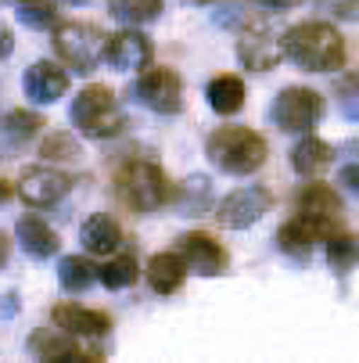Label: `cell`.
Segmentation results:
<instances>
[{"mask_svg": "<svg viewBox=\"0 0 359 363\" xmlns=\"http://www.w3.org/2000/svg\"><path fill=\"white\" fill-rule=\"evenodd\" d=\"M334 101H338V112L348 123H359V72H345L334 83Z\"/></svg>", "mask_w": 359, "mask_h": 363, "instance_id": "cell-30", "label": "cell"}, {"mask_svg": "<svg viewBox=\"0 0 359 363\" xmlns=\"http://www.w3.org/2000/svg\"><path fill=\"white\" fill-rule=\"evenodd\" d=\"M11 50H15V36H11L4 26H0V58H8Z\"/></svg>", "mask_w": 359, "mask_h": 363, "instance_id": "cell-36", "label": "cell"}, {"mask_svg": "<svg viewBox=\"0 0 359 363\" xmlns=\"http://www.w3.org/2000/svg\"><path fill=\"white\" fill-rule=\"evenodd\" d=\"M22 90L29 101H36V105H55L58 97H65L69 90V72L58 69L55 62H33L22 76Z\"/></svg>", "mask_w": 359, "mask_h": 363, "instance_id": "cell-15", "label": "cell"}, {"mask_svg": "<svg viewBox=\"0 0 359 363\" xmlns=\"http://www.w3.org/2000/svg\"><path fill=\"white\" fill-rule=\"evenodd\" d=\"M97 277V267L90 263L86 255H65L62 267H58V281L65 291H86Z\"/></svg>", "mask_w": 359, "mask_h": 363, "instance_id": "cell-27", "label": "cell"}, {"mask_svg": "<svg viewBox=\"0 0 359 363\" xmlns=\"http://www.w3.org/2000/svg\"><path fill=\"white\" fill-rule=\"evenodd\" d=\"M295 220L309 230L317 241H327L345 223V205L334 194V187H327V184H305L298 191V213H295Z\"/></svg>", "mask_w": 359, "mask_h": 363, "instance_id": "cell-5", "label": "cell"}, {"mask_svg": "<svg viewBox=\"0 0 359 363\" xmlns=\"http://www.w3.org/2000/svg\"><path fill=\"white\" fill-rule=\"evenodd\" d=\"M0 4H8V0H0Z\"/></svg>", "mask_w": 359, "mask_h": 363, "instance_id": "cell-41", "label": "cell"}, {"mask_svg": "<svg viewBox=\"0 0 359 363\" xmlns=\"http://www.w3.org/2000/svg\"><path fill=\"white\" fill-rule=\"evenodd\" d=\"M355 263H359V241L352 234H345V230H334L327 238V267L338 277H345V274L355 270Z\"/></svg>", "mask_w": 359, "mask_h": 363, "instance_id": "cell-23", "label": "cell"}, {"mask_svg": "<svg viewBox=\"0 0 359 363\" xmlns=\"http://www.w3.org/2000/svg\"><path fill=\"white\" fill-rule=\"evenodd\" d=\"M43 130V119L36 112H8L4 119H0V159H11V155L25 151L36 133Z\"/></svg>", "mask_w": 359, "mask_h": 363, "instance_id": "cell-16", "label": "cell"}, {"mask_svg": "<svg viewBox=\"0 0 359 363\" xmlns=\"http://www.w3.org/2000/svg\"><path fill=\"white\" fill-rule=\"evenodd\" d=\"M55 55L79 76H90L105 55V36H101L97 26L86 22H69L55 29Z\"/></svg>", "mask_w": 359, "mask_h": 363, "instance_id": "cell-6", "label": "cell"}, {"mask_svg": "<svg viewBox=\"0 0 359 363\" xmlns=\"http://www.w3.org/2000/svg\"><path fill=\"white\" fill-rule=\"evenodd\" d=\"M237 58H241V65L251 69V72H270V69L280 65L284 47H280V40H273L266 29H244V33L237 36Z\"/></svg>", "mask_w": 359, "mask_h": 363, "instance_id": "cell-14", "label": "cell"}, {"mask_svg": "<svg viewBox=\"0 0 359 363\" xmlns=\"http://www.w3.org/2000/svg\"><path fill=\"white\" fill-rule=\"evenodd\" d=\"M97 277H101V284H105L108 291H122V288H130L140 277V270H137V259L133 255H115L108 267L97 270Z\"/></svg>", "mask_w": 359, "mask_h": 363, "instance_id": "cell-29", "label": "cell"}, {"mask_svg": "<svg viewBox=\"0 0 359 363\" xmlns=\"http://www.w3.org/2000/svg\"><path fill=\"white\" fill-rule=\"evenodd\" d=\"M270 119L284 133H309L324 119V97L309 86H284L270 108Z\"/></svg>", "mask_w": 359, "mask_h": 363, "instance_id": "cell-7", "label": "cell"}, {"mask_svg": "<svg viewBox=\"0 0 359 363\" xmlns=\"http://www.w3.org/2000/svg\"><path fill=\"white\" fill-rule=\"evenodd\" d=\"M320 11L334 15L338 22H355L359 18V0H317Z\"/></svg>", "mask_w": 359, "mask_h": 363, "instance_id": "cell-32", "label": "cell"}, {"mask_svg": "<svg viewBox=\"0 0 359 363\" xmlns=\"http://www.w3.org/2000/svg\"><path fill=\"white\" fill-rule=\"evenodd\" d=\"M270 205H273V194H270L266 187L248 184V187L230 191V194L220 201L216 220H220V227H227V230H248V227H255V223L270 213Z\"/></svg>", "mask_w": 359, "mask_h": 363, "instance_id": "cell-8", "label": "cell"}, {"mask_svg": "<svg viewBox=\"0 0 359 363\" xmlns=\"http://www.w3.org/2000/svg\"><path fill=\"white\" fill-rule=\"evenodd\" d=\"M205 151H209V162L220 173H230V177H248L255 169H263L266 155H270L266 137L248 130V126H220L209 137Z\"/></svg>", "mask_w": 359, "mask_h": 363, "instance_id": "cell-2", "label": "cell"}, {"mask_svg": "<svg viewBox=\"0 0 359 363\" xmlns=\"http://www.w3.org/2000/svg\"><path fill=\"white\" fill-rule=\"evenodd\" d=\"M313 245H317V238L305 230L295 216L277 230V248L284 252V255H291V259H298V263H305L309 259V252H313Z\"/></svg>", "mask_w": 359, "mask_h": 363, "instance_id": "cell-25", "label": "cell"}, {"mask_svg": "<svg viewBox=\"0 0 359 363\" xmlns=\"http://www.w3.org/2000/svg\"><path fill=\"white\" fill-rule=\"evenodd\" d=\"M108 11L126 26H144L162 15V0H108Z\"/></svg>", "mask_w": 359, "mask_h": 363, "instance_id": "cell-28", "label": "cell"}, {"mask_svg": "<svg viewBox=\"0 0 359 363\" xmlns=\"http://www.w3.org/2000/svg\"><path fill=\"white\" fill-rule=\"evenodd\" d=\"M65 4H76V8H83V4H90V0H65Z\"/></svg>", "mask_w": 359, "mask_h": 363, "instance_id": "cell-39", "label": "cell"}, {"mask_svg": "<svg viewBox=\"0 0 359 363\" xmlns=\"http://www.w3.org/2000/svg\"><path fill=\"white\" fill-rule=\"evenodd\" d=\"M205 101L216 116H234L244 108V83L237 76H216L209 86H205Z\"/></svg>", "mask_w": 359, "mask_h": 363, "instance_id": "cell-22", "label": "cell"}, {"mask_svg": "<svg viewBox=\"0 0 359 363\" xmlns=\"http://www.w3.org/2000/svg\"><path fill=\"white\" fill-rule=\"evenodd\" d=\"M331 162H334V147L327 140H320V137H305V140H298L291 147V169L298 177H305V180L320 177Z\"/></svg>", "mask_w": 359, "mask_h": 363, "instance_id": "cell-19", "label": "cell"}, {"mask_svg": "<svg viewBox=\"0 0 359 363\" xmlns=\"http://www.w3.org/2000/svg\"><path fill=\"white\" fill-rule=\"evenodd\" d=\"M15 18L25 29L43 33V29L58 26V8H55V0H15Z\"/></svg>", "mask_w": 359, "mask_h": 363, "instance_id": "cell-24", "label": "cell"}, {"mask_svg": "<svg viewBox=\"0 0 359 363\" xmlns=\"http://www.w3.org/2000/svg\"><path fill=\"white\" fill-rule=\"evenodd\" d=\"M284 58H291L305 72H334L345 65V40L327 22H302L291 26L280 40Z\"/></svg>", "mask_w": 359, "mask_h": 363, "instance_id": "cell-1", "label": "cell"}, {"mask_svg": "<svg viewBox=\"0 0 359 363\" xmlns=\"http://www.w3.org/2000/svg\"><path fill=\"white\" fill-rule=\"evenodd\" d=\"M137 97L151 112L176 116L183 108V79L173 69H144V76L137 79Z\"/></svg>", "mask_w": 359, "mask_h": 363, "instance_id": "cell-9", "label": "cell"}, {"mask_svg": "<svg viewBox=\"0 0 359 363\" xmlns=\"http://www.w3.org/2000/svg\"><path fill=\"white\" fill-rule=\"evenodd\" d=\"M69 177L50 169V166H36V169H25L22 180H18V198L33 209H47V205H58L65 194H69Z\"/></svg>", "mask_w": 359, "mask_h": 363, "instance_id": "cell-11", "label": "cell"}, {"mask_svg": "<svg viewBox=\"0 0 359 363\" xmlns=\"http://www.w3.org/2000/svg\"><path fill=\"white\" fill-rule=\"evenodd\" d=\"M29 345H33V352H36L40 359H47V363H97V359H101L97 352H86V349L72 345L62 328L33 335Z\"/></svg>", "mask_w": 359, "mask_h": 363, "instance_id": "cell-17", "label": "cell"}, {"mask_svg": "<svg viewBox=\"0 0 359 363\" xmlns=\"http://www.w3.org/2000/svg\"><path fill=\"white\" fill-rule=\"evenodd\" d=\"M8 252H11V245H8V234H0V267L8 263Z\"/></svg>", "mask_w": 359, "mask_h": 363, "instance_id": "cell-37", "label": "cell"}, {"mask_svg": "<svg viewBox=\"0 0 359 363\" xmlns=\"http://www.w3.org/2000/svg\"><path fill=\"white\" fill-rule=\"evenodd\" d=\"M176 255L187 263V274H201V277H220L227 274V263H230L227 248L212 234H201V230L183 234L176 245Z\"/></svg>", "mask_w": 359, "mask_h": 363, "instance_id": "cell-10", "label": "cell"}, {"mask_svg": "<svg viewBox=\"0 0 359 363\" xmlns=\"http://www.w3.org/2000/svg\"><path fill=\"white\" fill-rule=\"evenodd\" d=\"M72 126L83 133V137H93V140H105V137H115L122 130V108L108 86H83L76 97H72Z\"/></svg>", "mask_w": 359, "mask_h": 363, "instance_id": "cell-4", "label": "cell"}, {"mask_svg": "<svg viewBox=\"0 0 359 363\" xmlns=\"http://www.w3.org/2000/svg\"><path fill=\"white\" fill-rule=\"evenodd\" d=\"M101 58H105L112 69H119V72L147 69L151 65V40L144 33H137V29H122V33L108 36L105 55H101Z\"/></svg>", "mask_w": 359, "mask_h": 363, "instance_id": "cell-12", "label": "cell"}, {"mask_svg": "<svg viewBox=\"0 0 359 363\" xmlns=\"http://www.w3.org/2000/svg\"><path fill=\"white\" fill-rule=\"evenodd\" d=\"M338 184H341V187H348L352 194H359V162L345 166V169L338 173Z\"/></svg>", "mask_w": 359, "mask_h": 363, "instance_id": "cell-33", "label": "cell"}, {"mask_svg": "<svg viewBox=\"0 0 359 363\" xmlns=\"http://www.w3.org/2000/svg\"><path fill=\"white\" fill-rule=\"evenodd\" d=\"M115 194L126 209L147 216V213H159L162 205H169L173 198V184L166 180V173L147 162V159H133L115 173Z\"/></svg>", "mask_w": 359, "mask_h": 363, "instance_id": "cell-3", "label": "cell"}, {"mask_svg": "<svg viewBox=\"0 0 359 363\" xmlns=\"http://www.w3.org/2000/svg\"><path fill=\"white\" fill-rule=\"evenodd\" d=\"M79 241H83V248L93 252V255H115L119 245H122V230H119V223H115L108 213H93V216L83 223Z\"/></svg>", "mask_w": 359, "mask_h": 363, "instance_id": "cell-18", "label": "cell"}, {"mask_svg": "<svg viewBox=\"0 0 359 363\" xmlns=\"http://www.w3.org/2000/svg\"><path fill=\"white\" fill-rule=\"evenodd\" d=\"M18 313V295H0V317H15Z\"/></svg>", "mask_w": 359, "mask_h": 363, "instance_id": "cell-35", "label": "cell"}, {"mask_svg": "<svg viewBox=\"0 0 359 363\" xmlns=\"http://www.w3.org/2000/svg\"><path fill=\"white\" fill-rule=\"evenodd\" d=\"M43 159H50V162H62V159H76L79 155V144H76V137H69L65 130H58V133H50L47 140H43Z\"/></svg>", "mask_w": 359, "mask_h": 363, "instance_id": "cell-31", "label": "cell"}, {"mask_svg": "<svg viewBox=\"0 0 359 363\" xmlns=\"http://www.w3.org/2000/svg\"><path fill=\"white\" fill-rule=\"evenodd\" d=\"M8 198H11V187H8L4 180H0V201H8Z\"/></svg>", "mask_w": 359, "mask_h": 363, "instance_id": "cell-38", "label": "cell"}, {"mask_svg": "<svg viewBox=\"0 0 359 363\" xmlns=\"http://www.w3.org/2000/svg\"><path fill=\"white\" fill-rule=\"evenodd\" d=\"M209 201H212V184L205 177H190L176 194V209L180 216H201V213H209Z\"/></svg>", "mask_w": 359, "mask_h": 363, "instance_id": "cell-26", "label": "cell"}, {"mask_svg": "<svg viewBox=\"0 0 359 363\" xmlns=\"http://www.w3.org/2000/svg\"><path fill=\"white\" fill-rule=\"evenodd\" d=\"M183 281H187V263H183L176 252L151 255V263H147V284H151V291L173 295V291L183 288Z\"/></svg>", "mask_w": 359, "mask_h": 363, "instance_id": "cell-20", "label": "cell"}, {"mask_svg": "<svg viewBox=\"0 0 359 363\" xmlns=\"http://www.w3.org/2000/svg\"><path fill=\"white\" fill-rule=\"evenodd\" d=\"M251 4H259L266 11H287V8H298L302 0H251Z\"/></svg>", "mask_w": 359, "mask_h": 363, "instance_id": "cell-34", "label": "cell"}, {"mask_svg": "<svg viewBox=\"0 0 359 363\" xmlns=\"http://www.w3.org/2000/svg\"><path fill=\"white\" fill-rule=\"evenodd\" d=\"M15 241H18L22 252L33 255V259H50V255L58 252V234L50 230L40 216H22V220L15 223Z\"/></svg>", "mask_w": 359, "mask_h": 363, "instance_id": "cell-21", "label": "cell"}, {"mask_svg": "<svg viewBox=\"0 0 359 363\" xmlns=\"http://www.w3.org/2000/svg\"><path fill=\"white\" fill-rule=\"evenodd\" d=\"M187 4H209V0H187Z\"/></svg>", "mask_w": 359, "mask_h": 363, "instance_id": "cell-40", "label": "cell"}, {"mask_svg": "<svg viewBox=\"0 0 359 363\" xmlns=\"http://www.w3.org/2000/svg\"><path fill=\"white\" fill-rule=\"evenodd\" d=\"M50 320H55V328H62L65 335H76V338H101V335L112 331L108 313L76 306V302H58L55 309H50Z\"/></svg>", "mask_w": 359, "mask_h": 363, "instance_id": "cell-13", "label": "cell"}]
</instances>
